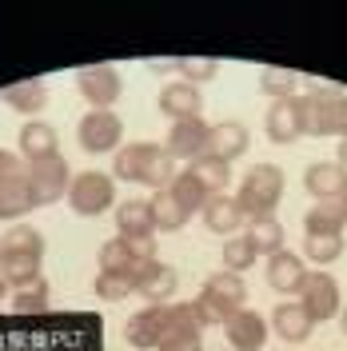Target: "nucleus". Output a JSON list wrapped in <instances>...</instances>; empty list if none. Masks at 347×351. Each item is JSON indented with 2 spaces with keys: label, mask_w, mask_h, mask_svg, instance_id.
Listing matches in <instances>:
<instances>
[{
  "label": "nucleus",
  "mask_w": 347,
  "mask_h": 351,
  "mask_svg": "<svg viewBox=\"0 0 347 351\" xmlns=\"http://www.w3.org/2000/svg\"><path fill=\"white\" fill-rule=\"evenodd\" d=\"M0 351H104L100 311L0 315Z\"/></svg>",
  "instance_id": "1"
},
{
  "label": "nucleus",
  "mask_w": 347,
  "mask_h": 351,
  "mask_svg": "<svg viewBox=\"0 0 347 351\" xmlns=\"http://www.w3.org/2000/svg\"><path fill=\"white\" fill-rule=\"evenodd\" d=\"M283 168H276V164H256L252 172L239 180V192H236V204L243 216L252 219H263L276 212V204L283 199Z\"/></svg>",
  "instance_id": "2"
},
{
  "label": "nucleus",
  "mask_w": 347,
  "mask_h": 351,
  "mask_svg": "<svg viewBox=\"0 0 347 351\" xmlns=\"http://www.w3.org/2000/svg\"><path fill=\"white\" fill-rule=\"evenodd\" d=\"M112 204H116V180H112L108 172L72 176V184H68V208H72L76 216L96 219V216H104Z\"/></svg>",
  "instance_id": "3"
},
{
  "label": "nucleus",
  "mask_w": 347,
  "mask_h": 351,
  "mask_svg": "<svg viewBox=\"0 0 347 351\" xmlns=\"http://www.w3.org/2000/svg\"><path fill=\"white\" fill-rule=\"evenodd\" d=\"M76 140H80V148L92 156H104V152H116L120 148V140H124V120L108 108H92L80 116V124H76Z\"/></svg>",
  "instance_id": "4"
},
{
  "label": "nucleus",
  "mask_w": 347,
  "mask_h": 351,
  "mask_svg": "<svg viewBox=\"0 0 347 351\" xmlns=\"http://www.w3.org/2000/svg\"><path fill=\"white\" fill-rule=\"evenodd\" d=\"M68 184H72V172H68L64 156H48V160L28 164V192H32L36 208H48L60 196H68Z\"/></svg>",
  "instance_id": "5"
},
{
  "label": "nucleus",
  "mask_w": 347,
  "mask_h": 351,
  "mask_svg": "<svg viewBox=\"0 0 347 351\" xmlns=\"http://www.w3.org/2000/svg\"><path fill=\"white\" fill-rule=\"evenodd\" d=\"M300 307L307 311L311 324H327V319H335V315L344 311L335 276H327V271H307L304 287H300Z\"/></svg>",
  "instance_id": "6"
},
{
  "label": "nucleus",
  "mask_w": 347,
  "mask_h": 351,
  "mask_svg": "<svg viewBox=\"0 0 347 351\" xmlns=\"http://www.w3.org/2000/svg\"><path fill=\"white\" fill-rule=\"evenodd\" d=\"M76 92L92 108H112L120 100V92H124V76L112 64H88L76 72Z\"/></svg>",
  "instance_id": "7"
},
{
  "label": "nucleus",
  "mask_w": 347,
  "mask_h": 351,
  "mask_svg": "<svg viewBox=\"0 0 347 351\" xmlns=\"http://www.w3.org/2000/svg\"><path fill=\"white\" fill-rule=\"evenodd\" d=\"M132 276H136V295H144L148 304H168L176 295V287H180L176 267H168V263H160V260L136 263Z\"/></svg>",
  "instance_id": "8"
},
{
  "label": "nucleus",
  "mask_w": 347,
  "mask_h": 351,
  "mask_svg": "<svg viewBox=\"0 0 347 351\" xmlns=\"http://www.w3.org/2000/svg\"><path fill=\"white\" fill-rule=\"evenodd\" d=\"M164 335H168V324H164V304L140 307L128 324H124V339H128V348H136V351H156Z\"/></svg>",
  "instance_id": "9"
},
{
  "label": "nucleus",
  "mask_w": 347,
  "mask_h": 351,
  "mask_svg": "<svg viewBox=\"0 0 347 351\" xmlns=\"http://www.w3.org/2000/svg\"><path fill=\"white\" fill-rule=\"evenodd\" d=\"M164 148H168V156H172V160H188V164H192L195 156L208 152V124H204L200 116H188V120H172Z\"/></svg>",
  "instance_id": "10"
},
{
  "label": "nucleus",
  "mask_w": 347,
  "mask_h": 351,
  "mask_svg": "<svg viewBox=\"0 0 347 351\" xmlns=\"http://www.w3.org/2000/svg\"><path fill=\"white\" fill-rule=\"evenodd\" d=\"M263 280L272 291H280V295H300V287H304L307 271H304V256H296V252H276V256H267V267H263Z\"/></svg>",
  "instance_id": "11"
},
{
  "label": "nucleus",
  "mask_w": 347,
  "mask_h": 351,
  "mask_svg": "<svg viewBox=\"0 0 347 351\" xmlns=\"http://www.w3.org/2000/svg\"><path fill=\"white\" fill-rule=\"evenodd\" d=\"M224 331H228L232 351H260L267 343V319L260 311H252V307H239L236 315L224 324Z\"/></svg>",
  "instance_id": "12"
},
{
  "label": "nucleus",
  "mask_w": 347,
  "mask_h": 351,
  "mask_svg": "<svg viewBox=\"0 0 347 351\" xmlns=\"http://www.w3.org/2000/svg\"><path fill=\"white\" fill-rule=\"evenodd\" d=\"M252 148V132L243 128L239 120H219L208 128V156H216L224 164H232Z\"/></svg>",
  "instance_id": "13"
},
{
  "label": "nucleus",
  "mask_w": 347,
  "mask_h": 351,
  "mask_svg": "<svg viewBox=\"0 0 347 351\" xmlns=\"http://www.w3.org/2000/svg\"><path fill=\"white\" fill-rule=\"evenodd\" d=\"M304 188H307V196H315V204L320 199H344L347 196V172L335 160H315L304 172Z\"/></svg>",
  "instance_id": "14"
},
{
  "label": "nucleus",
  "mask_w": 347,
  "mask_h": 351,
  "mask_svg": "<svg viewBox=\"0 0 347 351\" xmlns=\"http://www.w3.org/2000/svg\"><path fill=\"white\" fill-rule=\"evenodd\" d=\"M263 132L272 144H296L304 132H300V108H296V96L291 100H272V108L263 116Z\"/></svg>",
  "instance_id": "15"
},
{
  "label": "nucleus",
  "mask_w": 347,
  "mask_h": 351,
  "mask_svg": "<svg viewBox=\"0 0 347 351\" xmlns=\"http://www.w3.org/2000/svg\"><path fill=\"white\" fill-rule=\"evenodd\" d=\"M16 148L28 164H36V160H48V156H60V136L52 124H44V120H28L21 128V140H16Z\"/></svg>",
  "instance_id": "16"
},
{
  "label": "nucleus",
  "mask_w": 347,
  "mask_h": 351,
  "mask_svg": "<svg viewBox=\"0 0 347 351\" xmlns=\"http://www.w3.org/2000/svg\"><path fill=\"white\" fill-rule=\"evenodd\" d=\"M160 112L168 120H188V116H200L204 100H200V88L195 84H184V80H172V84L160 88Z\"/></svg>",
  "instance_id": "17"
},
{
  "label": "nucleus",
  "mask_w": 347,
  "mask_h": 351,
  "mask_svg": "<svg viewBox=\"0 0 347 351\" xmlns=\"http://www.w3.org/2000/svg\"><path fill=\"white\" fill-rule=\"evenodd\" d=\"M172 180H176V160L168 156V148L144 144V156H140V184L164 192V188H172Z\"/></svg>",
  "instance_id": "18"
},
{
  "label": "nucleus",
  "mask_w": 347,
  "mask_h": 351,
  "mask_svg": "<svg viewBox=\"0 0 347 351\" xmlns=\"http://www.w3.org/2000/svg\"><path fill=\"white\" fill-rule=\"evenodd\" d=\"M272 328L283 343H304V339H311L315 324L307 319V311L300 304H276L272 307Z\"/></svg>",
  "instance_id": "19"
},
{
  "label": "nucleus",
  "mask_w": 347,
  "mask_h": 351,
  "mask_svg": "<svg viewBox=\"0 0 347 351\" xmlns=\"http://www.w3.org/2000/svg\"><path fill=\"white\" fill-rule=\"evenodd\" d=\"M347 219H344V204L339 199H320L311 204L304 216V232L307 236H344Z\"/></svg>",
  "instance_id": "20"
},
{
  "label": "nucleus",
  "mask_w": 347,
  "mask_h": 351,
  "mask_svg": "<svg viewBox=\"0 0 347 351\" xmlns=\"http://www.w3.org/2000/svg\"><path fill=\"white\" fill-rule=\"evenodd\" d=\"M200 216H204V228H208V232H216V236H236L243 212H239L236 196H212L204 204Z\"/></svg>",
  "instance_id": "21"
},
{
  "label": "nucleus",
  "mask_w": 347,
  "mask_h": 351,
  "mask_svg": "<svg viewBox=\"0 0 347 351\" xmlns=\"http://www.w3.org/2000/svg\"><path fill=\"white\" fill-rule=\"evenodd\" d=\"M0 256H32V260H44V236L32 223H12L0 236Z\"/></svg>",
  "instance_id": "22"
},
{
  "label": "nucleus",
  "mask_w": 347,
  "mask_h": 351,
  "mask_svg": "<svg viewBox=\"0 0 347 351\" xmlns=\"http://www.w3.org/2000/svg\"><path fill=\"white\" fill-rule=\"evenodd\" d=\"M116 228H120V236H156L148 199H124V204H116Z\"/></svg>",
  "instance_id": "23"
},
{
  "label": "nucleus",
  "mask_w": 347,
  "mask_h": 351,
  "mask_svg": "<svg viewBox=\"0 0 347 351\" xmlns=\"http://www.w3.org/2000/svg\"><path fill=\"white\" fill-rule=\"evenodd\" d=\"M32 208H36V204H32V192H28V176L0 184V223H12V219L28 216Z\"/></svg>",
  "instance_id": "24"
},
{
  "label": "nucleus",
  "mask_w": 347,
  "mask_h": 351,
  "mask_svg": "<svg viewBox=\"0 0 347 351\" xmlns=\"http://www.w3.org/2000/svg\"><path fill=\"white\" fill-rule=\"evenodd\" d=\"M4 104L12 112L36 116V112H44V104H48V88H44V80H16V84L4 92Z\"/></svg>",
  "instance_id": "25"
},
{
  "label": "nucleus",
  "mask_w": 347,
  "mask_h": 351,
  "mask_svg": "<svg viewBox=\"0 0 347 351\" xmlns=\"http://www.w3.org/2000/svg\"><path fill=\"white\" fill-rule=\"evenodd\" d=\"M200 291H208V295L224 300V304L236 307V311L248 304V284H243V276H236V271H212V276L204 280Z\"/></svg>",
  "instance_id": "26"
},
{
  "label": "nucleus",
  "mask_w": 347,
  "mask_h": 351,
  "mask_svg": "<svg viewBox=\"0 0 347 351\" xmlns=\"http://www.w3.org/2000/svg\"><path fill=\"white\" fill-rule=\"evenodd\" d=\"M188 172L212 192V196H224V188H228V180H232V164H224V160H216V156H195L192 164H188Z\"/></svg>",
  "instance_id": "27"
},
{
  "label": "nucleus",
  "mask_w": 347,
  "mask_h": 351,
  "mask_svg": "<svg viewBox=\"0 0 347 351\" xmlns=\"http://www.w3.org/2000/svg\"><path fill=\"white\" fill-rule=\"evenodd\" d=\"M148 208H152V223H156V232H180L184 223H188V212L176 204V196L164 188V192H156L152 199H148Z\"/></svg>",
  "instance_id": "28"
},
{
  "label": "nucleus",
  "mask_w": 347,
  "mask_h": 351,
  "mask_svg": "<svg viewBox=\"0 0 347 351\" xmlns=\"http://www.w3.org/2000/svg\"><path fill=\"white\" fill-rule=\"evenodd\" d=\"M48 300H52V291H48V280L40 276V280H32V284L12 291V315H44Z\"/></svg>",
  "instance_id": "29"
},
{
  "label": "nucleus",
  "mask_w": 347,
  "mask_h": 351,
  "mask_svg": "<svg viewBox=\"0 0 347 351\" xmlns=\"http://www.w3.org/2000/svg\"><path fill=\"white\" fill-rule=\"evenodd\" d=\"M168 192L176 196V204H180L188 216H192V212H204V204L212 199V192H208L192 172H176V180H172V188H168Z\"/></svg>",
  "instance_id": "30"
},
{
  "label": "nucleus",
  "mask_w": 347,
  "mask_h": 351,
  "mask_svg": "<svg viewBox=\"0 0 347 351\" xmlns=\"http://www.w3.org/2000/svg\"><path fill=\"white\" fill-rule=\"evenodd\" d=\"M243 236L256 243V252H260V256H276V252H283V223L276 216L252 219Z\"/></svg>",
  "instance_id": "31"
},
{
  "label": "nucleus",
  "mask_w": 347,
  "mask_h": 351,
  "mask_svg": "<svg viewBox=\"0 0 347 351\" xmlns=\"http://www.w3.org/2000/svg\"><path fill=\"white\" fill-rule=\"evenodd\" d=\"M300 72H291V68H263L260 72V92L263 96H272V100H291V96H300Z\"/></svg>",
  "instance_id": "32"
},
{
  "label": "nucleus",
  "mask_w": 347,
  "mask_h": 351,
  "mask_svg": "<svg viewBox=\"0 0 347 351\" xmlns=\"http://www.w3.org/2000/svg\"><path fill=\"white\" fill-rule=\"evenodd\" d=\"M40 263L44 260H32V256H0V276H4V284L16 291V287L40 280Z\"/></svg>",
  "instance_id": "33"
},
{
  "label": "nucleus",
  "mask_w": 347,
  "mask_h": 351,
  "mask_svg": "<svg viewBox=\"0 0 347 351\" xmlns=\"http://www.w3.org/2000/svg\"><path fill=\"white\" fill-rule=\"evenodd\" d=\"M92 287H96V295H100L104 304H120V300L136 295V276H132V271H100Z\"/></svg>",
  "instance_id": "34"
},
{
  "label": "nucleus",
  "mask_w": 347,
  "mask_h": 351,
  "mask_svg": "<svg viewBox=\"0 0 347 351\" xmlns=\"http://www.w3.org/2000/svg\"><path fill=\"white\" fill-rule=\"evenodd\" d=\"M260 260V252H256V243L248 240L243 232L239 236H232V240H224V271H236V276H243L252 263Z\"/></svg>",
  "instance_id": "35"
},
{
  "label": "nucleus",
  "mask_w": 347,
  "mask_h": 351,
  "mask_svg": "<svg viewBox=\"0 0 347 351\" xmlns=\"http://www.w3.org/2000/svg\"><path fill=\"white\" fill-rule=\"evenodd\" d=\"M195 307V319H200V328H224L232 315H236V307H228L224 300H216V295H208V291H200L192 300Z\"/></svg>",
  "instance_id": "36"
},
{
  "label": "nucleus",
  "mask_w": 347,
  "mask_h": 351,
  "mask_svg": "<svg viewBox=\"0 0 347 351\" xmlns=\"http://www.w3.org/2000/svg\"><path fill=\"white\" fill-rule=\"evenodd\" d=\"M344 236H307L304 240V256L311 263H320V267H327V263H335L339 256H344Z\"/></svg>",
  "instance_id": "37"
},
{
  "label": "nucleus",
  "mask_w": 347,
  "mask_h": 351,
  "mask_svg": "<svg viewBox=\"0 0 347 351\" xmlns=\"http://www.w3.org/2000/svg\"><path fill=\"white\" fill-rule=\"evenodd\" d=\"M140 156H144V140L140 144H120L116 156H112V176H120L128 184H140Z\"/></svg>",
  "instance_id": "38"
},
{
  "label": "nucleus",
  "mask_w": 347,
  "mask_h": 351,
  "mask_svg": "<svg viewBox=\"0 0 347 351\" xmlns=\"http://www.w3.org/2000/svg\"><path fill=\"white\" fill-rule=\"evenodd\" d=\"M132 267H136V260H132L124 236L100 243V271H132Z\"/></svg>",
  "instance_id": "39"
},
{
  "label": "nucleus",
  "mask_w": 347,
  "mask_h": 351,
  "mask_svg": "<svg viewBox=\"0 0 347 351\" xmlns=\"http://www.w3.org/2000/svg\"><path fill=\"white\" fill-rule=\"evenodd\" d=\"M176 72H180V80L184 84H204V80H216L219 76V64L216 60H195V56H184V60H176Z\"/></svg>",
  "instance_id": "40"
},
{
  "label": "nucleus",
  "mask_w": 347,
  "mask_h": 351,
  "mask_svg": "<svg viewBox=\"0 0 347 351\" xmlns=\"http://www.w3.org/2000/svg\"><path fill=\"white\" fill-rule=\"evenodd\" d=\"M164 324L168 331H188V335H200V319H195V307L192 304H164Z\"/></svg>",
  "instance_id": "41"
},
{
  "label": "nucleus",
  "mask_w": 347,
  "mask_h": 351,
  "mask_svg": "<svg viewBox=\"0 0 347 351\" xmlns=\"http://www.w3.org/2000/svg\"><path fill=\"white\" fill-rule=\"evenodd\" d=\"M156 351H204V339L200 335H188V331H168Z\"/></svg>",
  "instance_id": "42"
},
{
  "label": "nucleus",
  "mask_w": 347,
  "mask_h": 351,
  "mask_svg": "<svg viewBox=\"0 0 347 351\" xmlns=\"http://www.w3.org/2000/svg\"><path fill=\"white\" fill-rule=\"evenodd\" d=\"M124 243H128V252H132V260H136V263L156 260V247H160L156 236H124Z\"/></svg>",
  "instance_id": "43"
},
{
  "label": "nucleus",
  "mask_w": 347,
  "mask_h": 351,
  "mask_svg": "<svg viewBox=\"0 0 347 351\" xmlns=\"http://www.w3.org/2000/svg\"><path fill=\"white\" fill-rule=\"evenodd\" d=\"M24 176H28V164H21L16 152H4L0 148V184L4 180H24Z\"/></svg>",
  "instance_id": "44"
},
{
  "label": "nucleus",
  "mask_w": 347,
  "mask_h": 351,
  "mask_svg": "<svg viewBox=\"0 0 347 351\" xmlns=\"http://www.w3.org/2000/svg\"><path fill=\"white\" fill-rule=\"evenodd\" d=\"M335 164H339V168H344V172H347V140H344V144H339V160H335Z\"/></svg>",
  "instance_id": "45"
},
{
  "label": "nucleus",
  "mask_w": 347,
  "mask_h": 351,
  "mask_svg": "<svg viewBox=\"0 0 347 351\" xmlns=\"http://www.w3.org/2000/svg\"><path fill=\"white\" fill-rule=\"evenodd\" d=\"M4 295H8V284H4V276H0V304H4Z\"/></svg>",
  "instance_id": "46"
},
{
  "label": "nucleus",
  "mask_w": 347,
  "mask_h": 351,
  "mask_svg": "<svg viewBox=\"0 0 347 351\" xmlns=\"http://www.w3.org/2000/svg\"><path fill=\"white\" fill-rule=\"evenodd\" d=\"M339 324H344V331H347V307H344V311H339Z\"/></svg>",
  "instance_id": "47"
},
{
  "label": "nucleus",
  "mask_w": 347,
  "mask_h": 351,
  "mask_svg": "<svg viewBox=\"0 0 347 351\" xmlns=\"http://www.w3.org/2000/svg\"><path fill=\"white\" fill-rule=\"evenodd\" d=\"M339 204H344V219H347V196H344V199H339Z\"/></svg>",
  "instance_id": "48"
},
{
  "label": "nucleus",
  "mask_w": 347,
  "mask_h": 351,
  "mask_svg": "<svg viewBox=\"0 0 347 351\" xmlns=\"http://www.w3.org/2000/svg\"><path fill=\"white\" fill-rule=\"evenodd\" d=\"M0 100H4V96H0Z\"/></svg>",
  "instance_id": "49"
}]
</instances>
